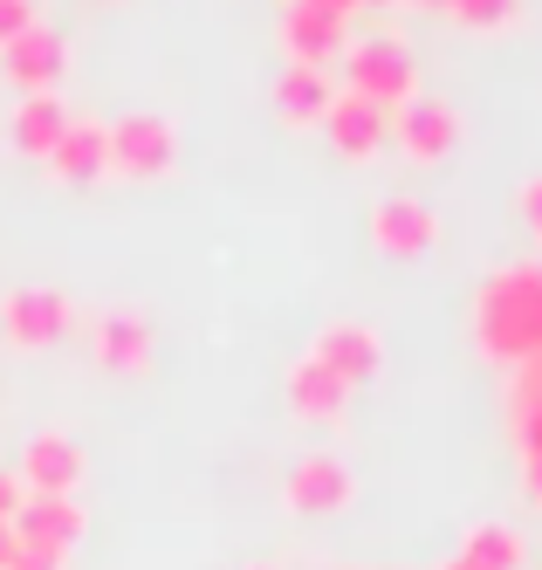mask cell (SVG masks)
I'll return each mask as SVG.
<instances>
[{
  "mask_svg": "<svg viewBox=\"0 0 542 570\" xmlns=\"http://www.w3.org/2000/svg\"><path fill=\"white\" fill-rule=\"evenodd\" d=\"M351 495H357V481H351V468L337 454H303L282 481V502L296 515H337Z\"/></svg>",
  "mask_w": 542,
  "mask_h": 570,
  "instance_id": "8",
  "label": "cell"
},
{
  "mask_svg": "<svg viewBox=\"0 0 542 570\" xmlns=\"http://www.w3.org/2000/svg\"><path fill=\"white\" fill-rule=\"evenodd\" d=\"M522 220L542 234V179H529V186H522Z\"/></svg>",
  "mask_w": 542,
  "mask_h": 570,
  "instance_id": "24",
  "label": "cell"
},
{
  "mask_svg": "<svg viewBox=\"0 0 542 570\" xmlns=\"http://www.w3.org/2000/svg\"><path fill=\"white\" fill-rule=\"evenodd\" d=\"M90 344H97L104 372H145V364H151V316H138V309H104Z\"/></svg>",
  "mask_w": 542,
  "mask_h": 570,
  "instance_id": "13",
  "label": "cell"
},
{
  "mask_svg": "<svg viewBox=\"0 0 542 570\" xmlns=\"http://www.w3.org/2000/svg\"><path fill=\"white\" fill-rule=\"evenodd\" d=\"M62 563H69V550H56V543H28V537H21V550H14L8 570H62Z\"/></svg>",
  "mask_w": 542,
  "mask_h": 570,
  "instance_id": "21",
  "label": "cell"
},
{
  "mask_svg": "<svg viewBox=\"0 0 542 570\" xmlns=\"http://www.w3.org/2000/svg\"><path fill=\"white\" fill-rule=\"evenodd\" d=\"M62 131H69V104L49 90V97H21L14 104V117H8V145L21 151V158H49L56 145H62Z\"/></svg>",
  "mask_w": 542,
  "mask_h": 570,
  "instance_id": "15",
  "label": "cell"
},
{
  "mask_svg": "<svg viewBox=\"0 0 542 570\" xmlns=\"http://www.w3.org/2000/svg\"><path fill=\"white\" fill-rule=\"evenodd\" d=\"M49 173H56V179H69V186L110 173V125H97V117H69L62 145L49 151Z\"/></svg>",
  "mask_w": 542,
  "mask_h": 570,
  "instance_id": "14",
  "label": "cell"
},
{
  "mask_svg": "<svg viewBox=\"0 0 542 570\" xmlns=\"http://www.w3.org/2000/svg\"><path fill=\"white\" fill-rule=\"evenodd\" d=\"M446 570H481V563H467V557H453V563H446Z\"/></svg>",
  "mask_w": 542,
  "mask_h": 570,
  "instance_id": "28",
  "label": "cell"
},
{
  "mask_svg": "<svg viewBox=\"0 0 542 570\" xmlns=\"http://www.w3.org/2000/svg\"><path fill=\"white\" fill-rule=\"evenodd\" d=\"M14 529H21L28 543H56V550H69L82 529H90V509H82L76 495H28L21 515H14Z\"/></svg>",
  "mask_w": 542,
  "mask_h": 570,
  "instance_id": "16",
  "label": "cell"
},
{
  "mask_svg": "<svg viewBox=\"0 0 542 570\" xmlns=\"http://www.w3.org/2000/svg\"><path fill=\"white\" fill-rule=\"evenodd\" d=\"M522 481H529V495L542 502V454H522Z\"/></svg>",
  "mask_w": 542,
  "mask_h": 570,
  "instance_id": "26",
  "label": "cell"
},
{
  "mask_svg": "<svg viewBox=\"0 0 542 570\" xmlns=\"http://www.w3.org/2000/svg\"><path fill=\"white\" fill-rule=\"evenodd\" d=\"M309 357L329 364V372H337L344 385H364V379H378V372H385V337L371 331V323H329Z\"/></svg>",
  "mask_w": 542,
  "mask_h": 570,
  "instance_id": "12",
  "label": "cell"
},
{
  "mask_svg": "<svg viewBox=\"0 0 542 570\" xmlns=\"http://www.w3.org/2000/svg\"><path fill=\"white\" fill-rule=\"evenodd\" d=\"M364 8H392V0H364Z\"/></svg>",
  "mask_w": 542,
  "mask_h": 570,
  "instance_id": "29",
  "label": "cell"
},
{
  "mask_svg": "<svg viewBox=\"0 0 542 570\" xmlns=\"http://www.w3.org/2000/svg\"><path fill=\"white\" fill-rule=\"evenodd\" d=\"M309 8H329V14H351V8H364V0H309Z\"/></svg>",
  "mask_w": 542,
  "mask_h": 570,
  "instance_id": "27",
  "label": "cell"
},
{
  "mask_svg": "<svg viewBox=\"0 0 542 570\" xmlns=\"http://www.w3.org/2000/svg\"><path fill=\"white\" fill-rule=\"evenodd\" d=\"M371 240H378L385 255H426L440 240V214L426 207L420 193H392L371 207Z\"/></svg>",
  "mask_w": 542,
  "mask_h": 570,
  "instance_id": "10",
  "label": "cell"
},
{
  "mask_svg": "<svg viewBox=\"0 0 542 570\" xmlns=\"http://www.w3.org/2000/svg\"><path fill=\"white\" fill-rule=\"evenodd\" d=\"M69 296L62 289H41V282H21V289L0 296V331H8L14 351H41V344H56L69 331Z\"/></svg>",
  "mask_w": 542,
  "mask_h": 570,
  "instance_id": "4",
  "label": "cell"
},
{
  "mask_svg": "<svg viewBox=\"0 0 542 570\" xmlns=\"http://www.w3.org/2000/svg\"><path fill=\"white\" fill-rule=\"evenodd\" d=\"M344 90L371 97L378 110H398L405 97H420V62L405 56L398 35H371V42L344 49Z\"/></svg>",
  "mask_w": 542,
  "mask_h": 570,
  "instance_id": "2",
  "label": "cell"
},
{
  "mask_svg": "<svg viewBox=\"0 0 542 570\" xmlns=\"http://www.w3.org/2000/svg\"><path fill=\"white\" fill-rule=\"evenodd\" d=\"M21 502H28L21 474H8V468H0V522H14V515H21Z\"/></svg>",
  "mask_w": 542,
  "mask_h": 570,
  "instance_id": "23",
  "label": "cell"
},
{
  "mask_svg": "<svg viewBox=\"0 0 542 570\" xmlns=\"http://www.w3.org/2000/svg\"><path fill=\"white\" fill-rule=\"evenodd\" d=\"M515 8H522V0H446V14L453 21H461V28H509L515 21Z\"/></svg>",
  "mask_w": 542,
  "mask_h": 570,
  "instance_id": "20",
  "label": "cell"
},
{
  "mask_svg": "<svg viewBox=\"0 0 542 570\" xmlns=\"http://www.w3.org/2000/svg\"><path fill=\"white\" fill-rule=\"evenodd\" d=\"M173 158H179L173 117L131 110V117H117V125H110V173H124V179H158V173H173Z\"/></svg>",
  "mask_w": 542,
  "mask_h": 570,
  "instance_id": "3",
  "label": "cell"
},
{
  "mask_svg": "<svg viewBox=\"0 0 542 570\" xmlns=\"http://www.w3.org/2000/svg\"><path fill=\"white\" fill-rule=\"evenodd\" d=\"M392 138H398V151L420 158V166H433V158H446L461 145V110L446 97H405L392 110Z\"/></svg>",
  "mask_w": 542,
  "mask_h": 570,
  "instance_id": "6",
  "label": "cell"
},
{
  "mask_svg": "<svg viewBox=\"0 0 542 570\" xmlns=\"http://www.w3.org/2000/svg\"><path fill=\"white\" fill-rule=\"evenodd\" d=\"M14 550H21V529H14V522H0V570L14 563Z\"/></svg>",
  "mask_w": 542,
  "mask_h": 570,
  "instance_id": "25",
  "label": "cell"
},
{
  "mask_svg": "<svg viewBox=\"0 0 542 570\" xmlns=\"http://www.w3.org/2000/svg\"><path fill=\"white\" fill-rule=\"evenodd\" d=\"M467 563H481V570H522V557H529V543L515 537L509 522H481V529H467V550H461Z\"/></svg>",
  "mask_w": 542,
  "mask_h": 570,
  "instance_id": "19",
  "label": "cell"
},
{
  "mask_svg": "<svg viewBox=\"0 0 542 570\" xmlns=\"http://www.w3.org/2000/svg\"><path fill=\"white\" fill-rule=\"evenodd\" d=\"M41 14H35V0H0V49L14 42V35H28Z\"/></svg>",
  "mask_w": 542,
  "mask_h": 570,
  "instance_id": "22",
  "label": "cell"
},
{
  "mask_svg": "<svg viewBox=\"0 0 542 570\" xmlns=\"http://www.w3.org/2000/svg\"><path fill=\"white\" fill-rule=\"evenodd\" d=\"M288 405H296L303 420H316V426H329V420H344V405H351V385L329 372V364H316V357H303L296 372H288Z\"/></svg>",
  "mask_w": 542,
  "mask_h": 570,
  "instance_id": "18",
  "label": "cell"
},
{
  "mask_svg": "<svg viewBox=\"0 0 542 570\" xmlns=\"http://www.w3.org/2000/svg\"><path fill=\"white\" fill-rule=\"evenodd\" d=\"M329 97H337V83H329V69L288 62V69L275 76V110H282V125H323Z\"/></svg>",
  "mask_w": 542,
  "mask_h": 570,
  "instance_id": "17",
  "label": "cell"
},
{
  "mask_svg": "<svg viewBox=\"0 0 542 570\" xmlns=\"http://www.w3.org/2000/svg\"><path fill=\"white\" fill-rule=\"evenodd\" d=\"M76 481H82V440H69L56 426L28 433V446H21V488L28 495H76Z\"/></svg>",
  "mask_w": 542,
  "mask_h": 570,
  "instance_id": "7",
  "label": "cell"
},
{
  "mask_svg": "<svg viewBox=\"0 0 542 570\" xmlns=\"http://www.w3.org/2000/svg\"><path fill=\"white\" fill-rule=\"evenodd\" d=\"M247 570H275V563H247Z\"/></svg>",
  "mask_w": 542,
  "mask_h": 570,
  "instance_id": "31",
  "label": "cell"
},
{
  "mask_svg": "<svg viewBox=\"0 0 542 570\" xmlns=\"http://www.w3.org/2000/svg\"><path fill=\"white\" fill-rule=\"evenodd\" d=\"M420 8H446V0H420Z\"/></svg>",
  "mask_w": 542,
  "mask_h": 570,
  "instance_id": "30",
  "label": "cell"
},
{
  "mask_svg": "<svg viewBox=\"0 0 542 570\" xmlns=\"http://www.w3.org/2000/svg\"><path fill=\"white\" fill-rule=\"evenodd\" d=\"M323 131L337 138V151H344V158H378V151H385V138H392V110H378L371 97L337 90V97H329V110H323Z\"/></svg>",
  "mask_w": 542,
  "mask_h": 570,
  "instance_id": "11",
  "label": "cell"
},
{
  "mask_svg": "<svg viewBox=\"0 0 542 570\" xmlns=\"http://www.w3.org/2000/svg\"><path fill=\"white\" fill-rule=\"evenodd\" d=\"M474 337L494 364L542 357V262H515L481 282L474 296Z\"/></svg>",
  "mask_w": 542,
  "mask_h": 570,
  "instance_id": "1",
  "label": "cell"
},
{
  "mask_svg": "<svg viewBox=\"0 0 542 570\" xmlns=\"http://www.w3.org/2000/svg\"><path fill=\"white\" fill-rule=\"evenodd\" d=\"M282 49L288 62H309V69H329L344 49H351V35H344V14H329V8H309V0H288V14H282Z\"/></svg>",
  "mask_w": 542,
  "mask_h": 570,
  "instance_id": "9",
  "label": "cell"
},
{
  "mask_svg": "<svg viewBox=\"0 0 542 570\" xmlns=\"http://www.w3.org/2000/svg\"><path fill=\"white\" fill-rule=\"evenodd\" d=\"M0 69H8V83L21 97H49L62 83V69H69V42H62L49 21H35L28 35H14V42L0 49Z\"/></svg>",
  "mask_w": 542,
  "mask_h": 570,
  "instance_id": "5",
  "label": "cell"
}]
</instances>
